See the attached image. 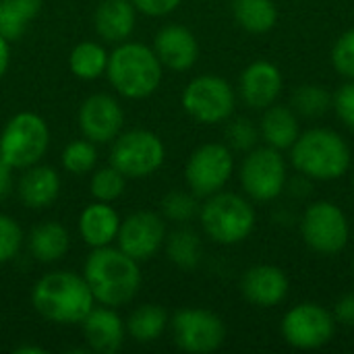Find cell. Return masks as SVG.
<instances>
[{"instance_id":"obj_32","label":"cell","mask_w":354,"mask_h":354,"mask_svg":"<svg viewBox=\"0 0 354 354\" xmlns=\"http://www.w3.org/2000/svg\"><path fill=\"white\" fill-rule=\"evenodd\" d=\"M124 189H127V176L122 172H118L114 166L93 170V176L89 183V193L95 201L112 203L122 197Z\"/></svg>"},{"instance_id":"obj_39","label":"cell","mask_w":354,"mask_h":354,"mask_svg":"<svg viewBox=\"0 0 354 354\" xmlns=\"http://www.w3.org/2000/svg\"><path fill=\"white\" fill-rule=\"evenodd\" d=\"M334 317H336V324L354 328V292H346L336 301Z\"/></svg>"},{"instance_id":"obj_35","label":"cell","mask_w":354,"mask_h":354,"mask_svg":"<svg viewBox=\"0 0 354 354\" xmlns=\"http://www.w3.org/2000/svg\"><path fill=\"white\" fill-rule=\"evenodd\" d=\"M23 230L15 218L0 214V266L12 261L23 247Z\"/></svg>"},{"instance_id":"obj_21","label":"cell","mask_w":354,"mask_h":354,"mask_svg":"<svg viewBox=\"0 0 354 354\" xmlns=\"http://www.w3.org/2000/svg\"><path fill=\"white\" fill-rule=\"evenodd\" d=\"M19 199L29 209L50 207L60 195V176L52 166H29L17 183Z\"/></svg>"},{"instance_id":"obj_19","label":"cell","mask_w":354,"mask_h":354,"mask_svg":"<svg viewBox=\"0 0 354 354\" xmlns=\"http://www.w3.org/2000/svg\"><path fill=\"white\" fill-rule=\"evenodd\" d=\"M83 338L89 351L100 354L118 353L127 338V328L116 309L100 305L93 307L81 322Z\"/></svg>"},{"instance_id":"obj_24","label":"cell","mask_w":354,"mask_h":354,"mask_svg":"<svg viewBox=\"0 0 354 354\" xmlns=\"http://www.w3.org/2000/svg\"><path fill=\"white\" fill-rule=\"evenodd\" d=\"M71 247V234L60 222L37 224L27 236V249L39 263L60 261Z\"/></svg>"},{"instance_id":"obj_28","label":"cell","mask_w":354,"mask_h":354,"mask_svg":"<svg viewBox=\"0 0 354 354\" xmlns=\"http://www.w3.org/2000/svg\"><path fill=\"white\" fill-rule=\"evenodd\" d=\"M39 10L41 0H0V35L8 41L19 39Z\"/></svg>"},{"instance_id":"obj_42","label":"cell","mask_w":354,"mask_h":354,"mask_svg":"<svg viewBox=\"0 0 354 354\" xmlns=\"http://www.w3.org/2000/svg\"><path fill=\"white\" fill-rule=\"evenodd\" d=\"M15 353L17 354H44L46 351H44V348H39V346H31V344H29V346H17V348H15Z\"/></svg>"},{"instance_id":"obj_11","label":"cell","mask_w":354,"mask_h":354,"mask_svg":"<svg viewBox=\"0 0 354 354\" xmlns=\"http://www.w3.org/2000/svg\"><path fill=\"white\" fill-rule=\"evenodd\" d=\"M336 317L319 303H299L286 311L280 324L286 344L299 351H315L332 342L336 334Z\"/></svg>"},{"instance_id":"obj_29","label":"cell","mask_w":354,"mask_h":354,"mask_svg":"<svg viewBox=\"0 0 354 354\" xmlns=\"http://www.w3.org/2000/svg\"><path fill=\"white\" fill-rule=\"evenodd\" d=\"M164 247H166L168 259L180 270L191 272L201 263L203 245H201L199 234L191 228H178L172 234H168Z\"/></svg>"},{"instance_id":"obj_6","label":"cell","mask_w":354,"mask_h":354,"mask_svg":"<svg viewBox=\"0 0 354 354\" xmlns=\"http://www.w3.org/2000/svg\"><path fill=\"white\" fill-rule=\"evenodd\" d=\"M50 147V127L35 112L15 114L0 133V160L12 170L39 164Z\"/></svg>"},{"instance_id":"obj_14","label":"cell","mask_w":354,"mask_h":354,"mask_svg":"<svg viewBox=\"0 0 354 354\" xmlns=\"http://www.w3.org/2000/svg\"><path fill=\"white\" fill-rule=\"evenodd\" d=\"M166 236L168 234L164 216L149 209H139L120 220L116 241L122 253H127L135 261H147L160 253Z\"/></svg>"},{"instance_id":"obj_22","label":"cell","mask_w":354,"mask_h":354,"mask_svg":"<svg viewBox=\"0 0 354 354\" xmlns=\"http://www.w3.org/2000/svg\"><path fill=\"white\" fill-rule=\"evenodd\" d=\"M120 228L118 212L106 201H93L83 207L79 216V234L91 247H108L116 241Z\"/></svg>"},{"instance_id":"obj_38","label":"cell","mask_w":354,"mask_h":354,"mask_svg":"<svg viewBox=\"0 0 354 354\" xmlns=\"http://www.w3.org/2000/svg\"><path fill=\"white\" fill-rule=\"evenodd\" d=\"M137 12H143L147 17H166L174 12L185 0H131Z\"/></svg>"},{"instance_id":"obj_33","label":"cell","mask_w":354,"mask_h":354,"mask_svg":"<svg viewBox=\"0 0 354 354\" xmlns=\"http://www.w3.org/2000/svg\"><path fill=\"white\" fill-rule=\"evenodd\" d=\"M162 216L176 224H187L195 216H199V203L195 193L187 191H170L162 199Z\"/></svg>"},{"instance_id":"obj_2","label":"cell","mask_w":354,"mask_h":354,"mask_svg":"<svg viewBox=\"0 0 354 354\" xmlns=\"http://www.w3.org/2000/svg\"><path fill=\"white\" fill-rule=\"evenodd\" d=\"M33 309L50 324L75 326L95 307V299L83 278L75 272H50L31 290Z\"/></svg>"},{"instance_id":"obj_15","label":"cell","mask_w":354,"mask_h":354,"mask_svg":"<svg viewBox=\"0 0 354 354\" xmlns=\"http://www.w3.org/2000/svg\"><path fill=\"white\" fill-rule=\"evenodd\" d=\"M77 122L83 137L95 145L112 143L122 133L124 110L116 97L108 93H93L81 104Z\"/></svg>"},{"instance_id":"obj_30","label":"cell","mask_w":354,"mask_h":354,"mask_svg":"<svg viewBox=\"0 0 354 354\" xmlns=\"http://www.w3.org/2000/svg\"><path fill=\"white\" fill-rule=\"evenodd\" d=\"M290 108L303 118H322L332 108V93L328 91V87L317 83L299 85L292 91Z\"/></svg>"},{"instance_id":"obj_1","label":"cell","mask_w":354,"mask_h":354,"mask_svg":"<svg viewBox=\"0 0 354 354\" xmlns=\"http://www.w3.org/2000/svg\"><path fill=\"white\" fill-rule=\"evenodd\" d=\"M83 278L95 303L112 309L129 305L141 288L139 261L110 245L97 247L87 255Z\"/></svg>"},{"instance_id":"obj_10","label":"cell","mask_w":354,"mask_h":354,"mask_svg":"<svg viewBox=\"0 0 354 354\" xmlns=\"http://www.w3.org/2000/svg\"><path fill=\"white\" fill-rule=\"evenodd\" d=\"M301 236L311 251L336 255L351 241V224L342 207L334 201H315L301 218Z\"/></svg>"},{"instance_id":"obj_41","label":"cell","mask_w":354,"mask_h":354,"mask_svg":"<svg viewBox=\"0 0 354 354\" xmlns=\"http://www.w3.org/2000/svg\"><path fill=\"white\" fill-rule=\"evenodd\" d=\"M8 64H10V41L0 35V79L8 71Z\"/></svg>"},{"instance_id":"obj_3","label":"cell","mask_w":354,"mask_h":354,"mask_svg":"<svg viewBox=\"0 0 354 354\" xmlns=\"http://www.w3.org/2000/svg\"><path fill=\"white\" fill-rule=\"evenodd\" d=\"M290 162L301 176L309 180H336L353 164V151L346 139L324 127L303 131L290 147Z\"/></svg>"},{"instance_id":"obj_18","label":"cell","mask_w":354,"mask_h":354,"mask_svg":"<svg viewBox=\"0 0 354 354\" xmlns=\"http://www.w3.org/2000/svg\"><path fill=\"white\" fill-rule=\"evenodd\" d=\"M153 52L164 68L183 73L195 66L199 58V41L185 25H164L153 37Z\"/></svg>"},{"instance_id":"obj_9","label":"cell","mask_w":354,"mask_h":354,"mask_svg":"<svg viewBox=\"0 0 354 354\" xmlns=\"http://www.w3.org/2000/svg\"><path fill=\"white\" fill-rule=\"evenodd\" d=\"M185 112L201 124L226 122L236 108V91L218 75H199L187 83L180 95Z\"/></svg>"},{"instance_id":"obj_37","label":"cell","mask_w":354,"mask_h":354,"mask_svg":"<svg viewBox=\"0 0 354 354\" xmlns=\"http://www.w3.org/2000/svg\"><path fill=\"white\" fill-rule=\"evenodd\" d=\"M332 108L336 116L354 131V79H346V83L332 93Z\"/></svg>"},{"instance_id":"obj_43","label":"cell","mask_w":354,"mask_h":354,"mask_svg":"<svg viewBox=\"0 0 354 354\" xmlns=\"http://www.w3.org/2000/svg\"><path fill=\"white\" fill-rule=\"evenodd\" d=\"M353 189H354V180H353Z\"/></svg>"},{"instance_id":"obj_16","label":"cell","mask_w":354,"mask_h":354,"mask_svg":"<svg viewBox=\"0 0 354 354\" xmlns=\"http://www.w3.org/2000/svg\"><path fill=\"white\" fill-rule=\"evenodd\" d=\"M284 87V79L280 68L270 60L251 62L239 79L241 100L253 110H266L276 104Z\"/></svg>"},{"instance_id":"obj_31","label":"cell","mask_w":354,"mask_h":354,"mask_svg":"<svg viewBox=\"0 0 354 354\" xmlns=\"http://www.w3.org/2000/svg\"><path fill=\"white\" fill-rule=\"evenodd\" d=\"M62 168L73 176H83L95 170L97 164V149L95 143L89 139H75L62 149Z\"/></svg>"},{"instance_id":"obj_17","label":"cell","mask_w":354,"mask_h":354,"mask_svg":"<svg viewBox=\"0 0 354 354\" xmlns=\"http://www.w3.org/2000/svg\"><path fill=\"white\" fill-rule=\"evenodd\" d=\"M290 290V280L286 272L272 263H259L245 272L241 280V292L243 297L259 307V309H272L280 305Z\"/></svg>"},{"instance_id":"obj_34","label":"cell","mask_w":354,"mask_h":354,"mask_svg":"<svg viewBox=\"0 0 354 354\" xmlns=\"http://www.w3.org/2000/svg\"><path fill=\"white\" fill-rule=\"evenodd\" d=\"M261 135H259V124H255L251 118L247 116H239L234 120L228 122L226 127V145L234 151H251L253 147H257Z\"/></svg>"},{"instance_id":"obj_36","label":"cell","mask_w":354,"mask_h":354,"mask_svg":"<svg viewBox=\"0 0 354 354\" xmlns=\"http://www.w3.org/2000/svg\"><path fill=\"white\" fill-rule=\"evenodd\" d=\"M332 64L344 79H354V27L344 31L332 46Z\"/></svg>"},{"instance_id":"obj_26","label":"cell","mask_w":354,"mask_h":354,"mask_svg":"<svg viewBox=\"0 0 354 354\" xmlns=\"http://www.w3.org/2000/svg\"><path fill=\"white\" fill-rule=\"evenodd\" d=\"M230 8L236 25L249 33H268L278 23V6L274 0H232Z\"/></svg>"},{"instance_id":"obj_25","label":"cell","mask_w":354,"mask_h":354,"mask_svg":"<svg viewBox=\"0 0 354 354\" xmlns=\"http://www.w3.org/2000/svg\"><path fill=\"white\" fill-rule=\"evenodd\" d=\"M168 324H170V319H168L166 309L162 305L149 303V305L137 307L127 317L124 328H127V336H131L135 342L149 344V342H156L158 338H162Z\"/></svg>"},{"instance_id":"obj_8","label":"cell","mask_w":354,"mask_h":354,"mask_svg":"<svg viewBox=\"0 0 354 354\" xmlns=\"http://www.w3.org/2000/svg\"><path fill=\"white\" fill-rule=\"evenodd\" d=\"M239 178L243 191L253 201L266 203L278 199L288 187V166L280 149L257 145L243 158Z\"/></svg>"},{"instance_id":"obj_4","label":"cell","mask_w":354,"mask_h":354,"mask_svg":"<svg viewBox=\"0 0 354 354\" xmlns=\"http://www.w3.org/2000/svg\"><path fill=\"white\" fill-rule=\"evenodd\" d=\"M106 77L118 95L127 100H145L158 91L164 66L153 48L139 41H120L108 54Z\"/></svg>"},{"instance_id":"obj_5","label":"cell","mask_w":354,"mask_h":354,"mask_svg":"<svg viewBox=\"0 0 354 354\" xmlns=\"http://www.w3.org/2000/svg\"><path fill=\"white\" fill-rule=\"evenodd\" d=\"M199 222L209 241L230 247L251 236L257 214L249 199L222 189L205 197L203 205H199Z\"/></svg>"},{"instance_id":"obj_40","label":"cell","mask_w":354,"mask_h":354,"mask_svg":"<svg viewBox=\"0 0 354 354\" xmlns=\"http://www.w3.org/2000/svg\"><path fill=\"white\" fill-rule=\"evenodd\" d=\"M15 187V176H12V168L8 164H4L0 160V203L12 193Z\"/></svg>"},{"instance_id":"obj_44","label":"cell","mask_w":354,"mask_h":354,"mask_svg":"<svg viewBox=\"0 0 354 354\" xmlns=\"http://www.w3.org/2000/svg\"><path fill=\"white\" fill-rule=\"evenodd\" d=\"M353 270H354V263H353Z\"/></svg>"},{"instance_id":"obj_13","label":"cell","mask_w":354,"mask_h":354,"mask_svg":"<svg viewBox=\"0 0 354 354\" xmlns=\"http://www.w3.org/2000/svg\"><path fill=\"white\" fill-rule=\"evenodd\" d=\"M174 344L191 354L216 353L226 340L224 322L207 309H180L170 319Z\"/></svg>"},{"instance_id":"obj_7","label":"cell","mask_w":354,"mask_h":354,"mask_svg":"<svg viewBox=\"0 0 354 354\" xmlns=\"http://www.w3.org/2000/svg\"><path fill=\"white\" fill-rule=\"evenodd\" d=\"M164 160V141L153 131L133 129L120 133L112 141L110 166H114L127 178H147L162 168Z\"/></svg>"},{"instance_id":"obj_27","label":"cell","mask_w":354,"mask_h":354,"mask_svg":"<svg viewBox=\"0 0 354 354\" xmlns=\"http://www.w3.org/2000/svg\"><path fill=\"white\" fill-rule=\"evenodd\" d=\"M108 50L100 41H81L73 48L68 56L71 73L81 81H95L102 75H106L108 66Z\"/></svg>"},{"instance_id":"obj_12","label":"cell","mask_w":354,"mask_h":354,"mask_svg":"<svg viewBox=\"0 0 354 354\" xmlns=\"http://www.w3.org/2000/svg\"><path fill=\"white\" fill-rule=\"evenodd\" d=\"M234 172V156L226 143H203L187 160L185 180L197 197L222 191Z\"/></svg>"},{"instance_id":"obj_20","label":"cell","mask_w":354,"mask_h":354,"mask_svg":"<svg viewBox=\"0 0 354 354\" xmlns=\"http://www.w3.org/2000/svg\"><path fill=\"white\" fill-rule=\"evenodd\" d=\"M137 25V8L131 0H104L93 12L95 33L108 44L127 41Z\"/></svg>"},{"instance_id":"obj_23","label":"cell","mask_w":354,"mask_h":354,"mask_svg":"<svg viewBox=\"0 0 354 354\" xmlns=\"http://www.w3.org/2000/svg\"><path fill=\"white\" fill-rule=\"evenodd\" d=\"M259 135L266 145L274 149H290L297 137L301 135L299 114L286 104H272L263 110L259 120Z\"/></svg>"}]
</instances>
